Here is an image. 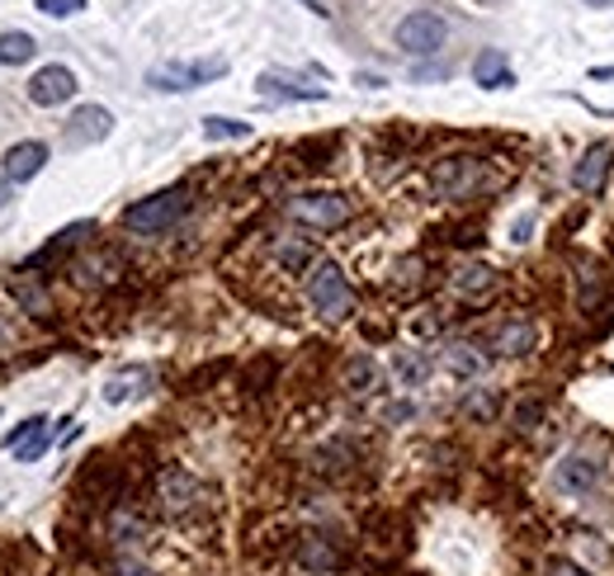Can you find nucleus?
Here are the masks:
<instances>
[{"label": "nucleus", "mask_w": 614, "mask_h": 576, "mask_svg": "<svg viewBox=\"0 0 614 576\" xmlns=\"http://www.w3.org/2000/svg\"><path fill=\"white\" fill-rule=\"evenodd\" d=\"M43 166H48V147L43 143H20V147L6 151V180H14V185L33 180Z\"/></svg>", "instance_id": "obj_11"}, {"label": "nucleus", "mask_w": 614, "mask_h": 576, "mask_svg": "<svg viewBox=\"0 0 614 576\" xmlns=\"http://www.w3.org/2000/svg\"><path fill=\"white\" fill-rule=\"evenodd\" d=\"M350 199L345 195H326V189H312V195H298L289 203V218L303 222V227H318V232H336V227L350 222Z\"/></svg>", "instance_id": "obj_3"}, {"label": "nucleus", "mask_w": 614, "mask_h": 576, "mask_svg": "<svg viewBox=\"0 0 614 576\" xmlns=\"http://www.w3.org/2000/svg\"><path fill=\"white\" fill-rule=\"evenodd\" d=\"M586 6H595V10H605V6H614V0H586Z\"/></svg>", "instance_id": "obj_34"}, {"label": "nucleus", "mask_w": 614, "mask_h": 576, "mask_svg": "<svg viewBox=\"0 0 614 576\" xmlns=\"http://www.w3.org/2000/svg\"><path fill=\"white\" fill-rule=\"evenodd\" d=\"M549 576H591V572L576 567V563H568V557H553V563H549Z\"/></svg>", "instance_id": "obj_30"}, {"label": "nucleus", "mask_w": 614, "mask_h": 576, "mask_svg": "<svg viewBox=\"0 0 614 576\" xmlns=\"http://www.w3.org/2000/svg\"><path fill=\"white\" fill-rule=\"evenodd\" d=\"M10 203V189H6V180H0V208H6Z\"/></svg>", "instance_id": "obj_33"}, {"label": "nucleus", "mask_w": 614, "mask_h": 576, "mask_svg": "<svg viewBox=\"0 0 614 576\" xmlns=\"http://www.w3.org/2000/svg\"><path fill=\"white\" fill-rule=\"evenodd\" d=\"M601 473H605V468L595 459H586V453H568V459L553 468V482H558V492L582 496V492H591V486L601 482Z\"/></svg>", "instance_id": "obj_9"}, {"label": "nucleus", "mask_w": 614, "mask_h": 576, "mask_svg": "<svg viewBox=\"0 0 614 576\" xmlns=\"http://www.w3.org/2000/svg\"><path fill=\"white\" fill-rule=\"evenodd\" d=\"M543 421V401H520L516 407V430H534Z\"/></svg>", "instance_id": "obj_26"}, {"label": "nucleus", "mask_w": 614, "mask_h": 576, "mask_svg": "<svg viewBox=\"0 0 614 576\" xmlns=\"http://www.w3.org/2000/svg\"><path fill=\"white\" fill-rule=\"evenodd\" d=\"M482 176H487V166L478 156H449V161H440L430 170V185L440 199H468V195H478Z\"/></svg>", "instance_id": "obj_5"}, {"label": "nucleus", "mask_w": 614, "mask_h": 576, "mask_svg": "<svg viewBox=\"0 0 614 576\" xmlns=\"http://www.w3.org/2000/svg\"><path fill=\"white\" fill-rule=\"evenodd\" d=\"M199 501V482L180 473V468H170V473H162V505L166 511H189V505Z\"/></svg>", "instance_id": "obj_15"}, {"label": "nucleus", "mask_w": 614, "mask_h": 576, "mask_svg": "<svg viewBox=\"0 0 614 576\" xmlns=\"http://www.w3.org/2000/svg\"><path fill=\"white\" fill-rule=\"evenodd\" d=\"M459 293H468V299H482V293H491V284H497V274H491L487 265H468V270H459Z\"/></svg>", "instance_id": "obj_22"}, {"label": "nucleus", "mask_w": 614, "mask_h": 576, "mask_svg": "<svg viewBox=\"0 0 614 576\" xmlns=\"http://www.w3.org/2000/svg\"><path fill=\"white\" fill-rule=\"evenodd\" d=\"M610 166H614V147L610 143H595L582 151V161L572 166V185L582 189V195H601L605 180H610Z\"/></svg>", "instance_id": "obj_7"}, {"label": "nucleus", "mask_w": 614, "mask_h": 576, "mask_svg": "<svg viewBox=\"0 0 614 576\" xmlns=\"http://www.w3.org/2000/svg\"><path fill=\"white\" fill-rule=\"evenodd\" d=\"M133 383H143V374H128V378H114L110 388H104V401H123V397H133L137 388Z\"/></svg>", "instance_id": "obj_28"}, {"label": "nucleus", "mask_w": 614, "mask_h": 576, "mask_svg": "<svg viewBox=\"0 0 614 576\" xmlns=\"http://www.w3.org/2000/svg\"><path fill=\"white\" fill-rule=\"evenodd\" d=\"M534 345H539V331H534V322H506L501 331H497V336H491V350H497V355H530L534 350Z\"/></svg>", "instance_id": "obj_13"}, {"label": "nucleus", "mask_w": 614, "mask_h": 576, "mask_svg": "<svg viewBox=\"0 0 614 576\" xmlns=\"http://www.w3.org/2000/svg\"><path fill=\"white\" fill-rule=\"evenodd\" d=\"M393 374H397L402 388H420V383L430 378V359L420 350H397L393 355Z\"/></svg>", "instance_id": "obj_16"}, {"label": "nucleus", "mask_w": 614, "mask_h": 576, "mask_svg": "<svg viewBox=\"0 0 614 576\" xmlns=\"http://www.w3.org/2000/svg\"><path fill=\"white\" fill-rule=\"evenodd\" d=\"M445 369L454 378H478L487 369V359L478 355V345H449V350H445Z\"/></svg>", "instance_id": "obj_17"}, {"label": "nucleus", "mask_w": 614, "mask_h": 576, "mask_svg": "<svg viewBox=\"0 0 614 576\" xmlns=\"http://www.w3.org/2000/svg\"><path fill=\"white\" fill-rule=\"evenodd\" d=\"M260 91L279 95V100H326V91H318V85H293V81H279V76H260Z\"/></svg>", "instance_id": "obj_21"}, {"label": "nucleus", "mask_w": 614, "mask_h": 576, "mask_svg": "<svg viewBox=\"0 0 614 576\" xmlns=\"http://www.w3.org/2000/svg\"><path fill=\"white\" fill-rule=\"evenodd\" d=\"M445 39H449V24L440 20V14H430V10H416V14H407V20L397 24V48L412 52V57H430V52H440Z\"/></svg>", "instance_id": "obj_6"}, {"label": "nucleus", "mask_w": 614, "mask_h": 576, "mask_svg": "<svg viewBox=\"0 0 614 576\" xmlns=\"http://www.w3.org/2000/svg\"><path fill=\"white\" fill-rule=\"evenodd\" d=\"M298 557H303V567H312V572H331V567H341V553L331 548L326 538H318V534L303 538V553H298Z\"/></svg>", "instance_id": "obj_19"}, {"label": "nucleus", "mask_w": 614, "mask_h": 576, "mask_svg": "<svg viewBox=\"0 0 614 576\" xmlns=\"http://www.w3.org/2000/svg\"><path fill=\"white\" fill-rule=\"evenodd\" d=\"M185 213H189V189H162V195H152V199H137L128 213H123V222H128V232H137V237H156L180 222Z\"/></svg>", "instance_id": "obj_2"}, {"label": "nucleus", "mask_w": 614, "mask_h": 576, "mask_svg": "<svg viewBox=\"0 0 614 576\" xmlns=\"http://www.w3.org/2000/svg\"><path fill=\"white\" fill-rule=\"evenodd\" d=\"M472 81H478L482 91H506V85H511V66H506V52H501V48L478 52V62H472Z\"/></svg>", "instance_id": "obj_14"}, {"label": "nucleus", "mask_w": 614, "mask_h": 576, "mask_svg": "<svg viewBox=\"0 0 614 576\" xmlns=\"http://www.w3.org/2000/svg\"><path fill=\"white\" fill-rule=\"evenodd\" d=\"M52 444V426L43 421V416H29L24 426H14L10 430V440H6V449L14 453L20 463H33V459H43V449Z\"/></svg>", "instance_id": "obj_10"}, {"label": "nucleus", "mask_w": 614, "mask_h": 576, "mask_svg": "<svg viewBox=\"0 0 614 576\" xmlns=\"http://www.w3.org/2000/svg\"><path fill=\"white\" fill-rule=\"evenodd\" d=\"M591 76H595V81H614V66H595Z\"/></svg>", "instance_id": "obj_32"}, {"label": "nucleus", "mask_w": 614, "mask_h": 576, "mask_svg": "<svg viewBox=\"0 0 614 576\" xmlns=\"http://www.w3.org/2000/svg\"><path fill=\"white\" fill-rule=\"evenodd\" d=\"M279 260H284L289 270H303L312 255H308V247H298V241H284V247H279Z\"/></svg>", "instance_id": "obj_29"}, {"label": "nucleus", "mask_w": 614, "mask_h": 576, "mask_svg": "<svg viewBox=\"0 0 614 576\" xmlns=\"http://www.w3.org/2000/svg\"><path fill=\"white\" fill-rule=\"evenodd\" d=\"M464 416H478V421H491V416H497V392H487V388L468 392V397H464Z\"/></svg>", "instance_id": "obj_23"}, {"label": "nucleus", "mask_w": 614, "mask_h": 576, "mask_svg": "<svg viewBox=\"0 0 614 576\" xmlns=\"http://www.w3.org/2000/svg\"><path fill=\"white\" fill-rule=\"evenodd\" d=\"M204 137H214V143H241V137H251V124H237V118L208 114L204 118Z\"/></svg>", "instance_id": "obj_20"}, {"label": "nucleus", "mask_w": 614, "mask_h": 576, "mask_svg": "<svg viewBox=\"0 0 614 576\" xmlns=\"http://www.w3.org/2000/svg\"><path fill=\"white\" fill-rule=\"evenodd\" d=\"M123 576H152L147 567H137V563H123Z\"/></svg>", "instance_id": "obj_31"}, {"label": "nucleus", "mask_w": 614, "mask_h": 576, "mask_svg": "<svg viewBox=\"0 0 614 576\" xmlns=\"http://www.w3.org/2000/svg\"><path fill=\"white\" fill-rule=\"evenodd\" d=\"M345 378H350V388L355 392H368L374 388V378H378V369H374V359H350V369H345Z\"/></svg>", "instance_id": "obj_24"}, {"label": "nucleus", "mask_w": 614, "mask_h": 576, "mask_svg": "<svg viewBox=\"0 0 614 576\" xmlns=\"http://www.w3.org/2000/svg\"><path fill=\"white\" fill-rule=\"evenodd\" d=\"M601 299H605V284H601V274H595V270H582V307L601 303Z\"/></svg>", "instance_id": "obj_27"}, {"label": "nucleus", "mask_w": 614, "mask_h": 576, "mask_svg": "<svg viewBox=\"0 0 614 576\" xmlns=\"http://www.w3.org/2000/svg\"><path fill=\"white\" fill-rule=\"evenodd\" d=\"M33 52H39V43H33V33H0V66H20V62H29Z\"/></svg>", "instance_id": "obj_18"}, {"label": "nucleus", "mask_w": 614, "mask_h": 576, "mask_svg": "<svg viewBox=\"0 0 614 576\" xmlns=\"http://www.w3.org/2000/svg\"><path fill=\"white\" fill-rule=\"evenodd\" d=\"M308 303L326 322H345L350 312H355V289L345 284L341 265H331V260L312 265V274H308Z\"/></svg>", "instance_id": "obj_1"}, {"label": "nucleus", "mask_w": 614, "mask_h": 576, "mask_svg": "<svg viewBox=\"0 0 614 576\" xmlns=\"http://www.w3.org/2000/svg\"><path fill=\"white\" fill-rule=\"evenodd\" d=\"M72 95H76V76L66 72V66H43V72L29 81V100L39 104V109H52V104H66Z\"/></svg>", "instance_id": "obj_8"}, {"label": "nucleus", "mask_w": 614, "mask_h": 576, "mask_svg": "<svg viewBox=\"0 0 614 576\" xmlns=\"http://www.w3.org/2000/svg\"><path fill=\"white\" fill-rule=\"evenodd\" d=\"M110 128H114V114L100 109V104H85V109H76L66 137H72L76 147H85V143H100V137H110Z\"/></svg>", "instance_id": "obj_12"}, {"label": "nucleus", "mask_w": 614, "mask_h": 576, "mask_svg": "<svg viewBox=\"0 0 614 576\" xmlns=\"http://www.w3.org/2000/svg\"><path fill=\"white\" fill-rule=\"evenodd\" d=\"M39 10L48 14V20H72V14L85 10V0H39Z\"/></svg>", "instance_id": "obj_25"}, {"label": "nucleus", "mask_w": 614, "mask_h": 576, "mask_svg": "<svg viewBox=\"0 0 614 576\" xmlns=\"http://www.w3.org/2000/svg\"><path fill=\"white\" fill-rule=\"evenodd\" d=\"M227 76V62L222 57H208V62H166V66H152L147 85L152 91H199V85Z\"/></svg>", "instance_id": "obj_4"}]
</instances>
